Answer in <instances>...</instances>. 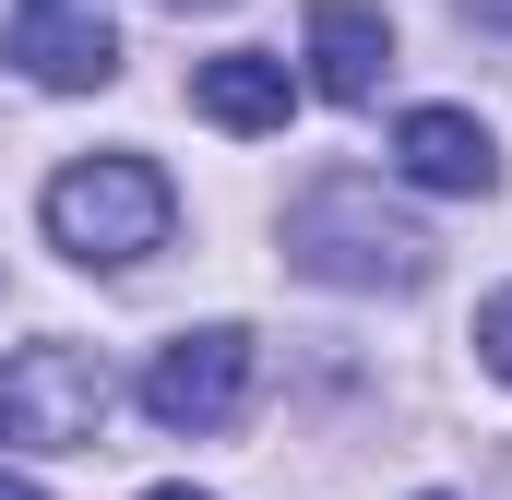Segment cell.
Here are the masks:
<instances>
[{
	"mask_svg": "<svg viewBox=\"0 0 512 500\" xmlns=\"http://www.w3.org/2000/svg\"><path fill=\"white\" fill-rule=\"evenodd\" d=\"M286 262L310 274V286H358V298H405V286H429V227L417 215H393L382 179H310L298 203H286Z\"/></svg>",
	"mask_w": 512,
	"mask_h": 500,
	"instance_id": "obj_1",
	"label": "cell"
},
{
	"mask_svg": "<svg viewBox=\"0 0 512 500\" xmlns=\"http://www.w3.org/2000/svg\"><path fill=\"white\" fill-rule=\"evenodd\" d=\"M48 250H72V262H96V274H120L143 250H167L179 227V191H167V167L155 155H72L60 179H48Z\"/></svg>",
	"mask_w": 512,
	"mask_h": 500,
	"instance_id": "obj_2",
	"label": "cell"
},
{
	"mask_svg": "<svg viewBox=\"0 0 512 500\" xmlns=\"http://www.w3.org/2000/svg\"><path fill=\"white\" fill-rule=\"evenodd\" d=\"M108 358L96 346H24L0 358V453H96L108 441Z\"/></svg>",
	"mask_w": 512,
	"mask_h": 500,
	"instance_id": "obj_3",
	"label": "cell"
},
{
	"mask_svg": "<svg viewBox=\"0 0 512 500\" xmlns=\"http://www.w3.org/2000/svg\"><path fill=\"white\" fill-rule=\"evenodd\" d=\"M0 60L48 96H96V84H120V24H108V0H12Z\"/></svg>",
	"mask_w": 512,
	"mask_h": 500,
	"instance_id": "obj_4",
	"label": "cell"
},
{
	"mask_svg": "<svg viewBox=\"0 0 512 500\" xmlns=\"http://www.w3.org/2000/svg\"><path fill=\"white\" fill-rule=\"evenodd\" d=\"M251 393V334L239 322H203V334H167L155 370H143V417L155 429H227Z\"/></svg>",
	"mask_w": 512,
	"mask_h": 500,
	"instance_id": "obj_5",
	"label": "cell"
},
{
	"mask_svg": "<svg viewBox=\"0 0 512 500\" xmlns=\"http://www.w3.org/2000/svg\"><path fill=\"white\" fill-rule=\"evenodd\" d=\"M393 167H405L417 191H441V203L501 191V143H489V120H465V108H405V120H393Z\"/></svg>",
	"mask_w": 512,
	"mask_h": 500,
	"instance_id": "obj_6",
	"label": "cell"
},
{
	"mask_svg": "<svg viewBox=\"0 0 512 500\" xmlns=\"http://www.w3.org/2000/svg\"><path fill=\"white\" fill-rule=\"evenodd\" d=\"M191 108L215 131H239V143H262V131H286V108H298V72L274 48H215V60H191Z\"/></svg>",
	"mask_w": 512,
	"mask_h": 500,
	"instance_id": "obj_7",
	"label": "cell"
},
{
	"mask_svg": "<svg viewBox=\"0 0 512 500\" xmlns=\"http://www.w3.org/2000/svg\"><path fill=\"white\" fill-rule=\"evenodd\" d=\"M393 72V24L370 0H310V84L334 96V108H370Z\"/></svg>",
	"mask_w": 512,
	"mask_h": 500,
	"instance_id": "obj_8",
	"label": "cell"
},
{
	"mask_svg": "<svg viewBox=\"0 0 512 500\" xmlns=\"http://www.w3.org/2000/svg\"><path fill=\"white\" fill-rule=\"evenodd\" d=\"M477 370H489V381H512V286L477 310Z\"/></svg>",
	"mask_w": 512,
	"mask_h": 500,
	"instance_id": "obj_9",
	"label": "cell"
},
{
	"mask_svg": "<svg viewBox=\"0 0 512 500\" xmlns=\"http://www.w3.org/2000/svg\"><path fill=\"white\" fill-rule=\"evenodd\" d=\"M465 12H477V24H512V0H465Z\"/></svg>",
	"mask_w": 512,
	"mask_h": 500,
	"instance_id": "obj_10",
	"label": "cell"
},
{
	"mask_svg": "<svg viewBox=\"0 0 512 500\" xmlns=\"http://www.w3.org/2000/svg\"><path fill=\"white\" fill-rule=\"evenodd\" d=\"M0 500H48V489H24V477H0Z\"/></svg>",
	"mask_w": 512,
	"mask_h": 500,
	"instance_id": "obj_11",
	"label": "cell"
},
{
	"mask_svg": "<svg viewBox=\"0 0 512 500\" xmlns=\"http://www.w3.org/2000/svg\"><path fill=\"white\" fill-rule=\"evenodd\" d=\"M167 12H227V0H167Z\"/></svg>",
	"mask_w": 512,
	"mask_h": 500,
	"instance_id": "obj_12",
	"label": "cell"
},
{
	"mask_svg": "<svg viewBox=\"0 0 512 500\" xmlns=\"http://www.w3.org/2000/svg\"><path fill=\"white\" fill-rule=\"evenodd\" d=\"M143 500H203V489H143Z\"/></svg>",
	"mask_w": 512,
	"mask_h": 500,
	"instance_id": "obj_13",
	"label": "cell"
},
{
	"mask_svg": "<svg viewBox=\"0 0 512 500\" xmlns=\"http://www.w3.org/2000/svg\"><path fill=\"white\" fill-rule=\"evenodd\" d=\"M417 500H453V489H417Z\"/></svg>",
	"mask_w": 512,
	"mask_h": 500,
	"instance_id": "obj_14",
	"label": "cell"
}]
</instances>
